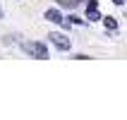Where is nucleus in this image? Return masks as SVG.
Masks as SVG:
<instances>
[{
	"mask_svg": "<svg viewBox=\"0 0 127 120\" xmlns=\"http://www.w3.org/2000/svg\"><path fill=\"white\" fill-rule=\"evenodd\" d=\"M58 5H60V7H65V10H74L79 2H77V0H58Z\"/></svg>",
	"mask_w": 127,
	"mask_h": 120,
	"instance_id": "5",
	"label": "nucleus"
},
{
	"mask_svg": "<svg viewBox=\"0 0 127 120\" xmlns=\"http://www.w3.org/2000/svg\"><path fill=\"white\" fill-rule=\"evenodd\" d=\"M98 7V0H86V10H96Z\"/></svg>",
	"mask_w": 127,
	"mask_h": 120,
	"instance_id": "8",
	"label": "nucleus"
},
{
	"mask_svg": "<svg viewBox=\"0 0 127 120\" xmlns=\"http://www.w3.org/2000/svg\"><path fill=\"white\" fill-rule=\"evenodd\" d=\"M48 39L53 41V46H55L58 50H70V48H72L70 36H67V34H63V31H53V34H50Z\"/></svg>",
	"mask_w": 127,
	"mask_h": 120,
	"instance_id": "3",
	"label": "nucleus"
},
{
	"mask_svg": "<svg viewBox=\"0 0 127 120\" xmlns=\"http://www.w3.org/2000/svg\"><path fill=\"white\" fill-rule=\"evenodd\" d=\"M72 58H74V60H91V58L84 55V53H77V55H72Z\"/></svg>",
	"mask_w": 127,
	"mask_h": 120,
	"instance_id": "9",
	"label": "nucleus"
},
{
	"mask_svg": "<svg viewBox=\"0 0 127 120\" xmlns=\"http://www.w3.org/2000/svg\"><path fill=\"white\" fill-rule=\"evenodd\" d=\"M65 19L70 22V24H86V22L82 19V17H77V14H70V17H65Z\"/></svg>",
	"mask_w": 127,
	"mask_h": 120,
	"instance_id": "7",
	"label": "nucleus"
},
{
	"mask_svg": "<svg viewBox=\"0 0 127 120\" xmlns=\"http://www.w3.org/2000/svg\"><path fill=\"white\" fill-rule=\"evenodd\" d=\"M2 17H5V12H2V7H0V19H2Z\"/></svg>",
	"mask_w": 127,
	"mask_h": 120,
	"instance_id": "10",
	"label": "nucleus"
},
{
	"mask_svg": "<svg viewBox=\"0 0 127 120\" xmlns=\"http://www.w3.org/2000/svg\"><path fill=\"white\" fill-rule=\"evenodd\" d=\"M86 19L89 22H98L101 19V14H98V7H96V10H86V14H84Z\"/></svg>",
	"mask_w": 127,
	"mask_h": 120,
	"instance_id": "6",
	"label": "nucleus"
},
{
	"mask_svg": "<svg viewBox=\"0 0 127 120\" xmlns=\"http://www.w3.org/2000/svg\"><path fill=\"white\" fill-rule=\"evenodd\" d=\"M19 48L24 50L29 58H34V60H46V58H48V48H46V43H41V41H22Z\"/></svg>",
	"mask_w": 127,
	"mask_h": 120,
	"instance_id": "1",
	"label": "nucleus"
},
{
	"mask_svg": "<svg viewBox=\"0 0 127 120\" xmlns=\"http://www.w3.org/2000/svg\"><path fill=\"white\" fill-rule=\"evenodd\" d=\"M101 22H103L110 31H113V29H118V19H115V17H101Z\"/></svg>",
	"mask_w": 127,
	"mask_h": 120,
	"instance_id": "4",
	"label": "nucleus"
},
{
	"mask_svg": "<svg viewBox=\"0 0 127 120\" xmlns=\"http://www.w3.org/2000/svg\"><path fill=\"white\" fill-rule=\"evenodd\" d=\"M43 17H46V19H48V22H53V24H60V27H63L65 31H67V29H70V22H65V17H63V12H60V10H58V7H48V10H46V12H43Z\"/></svg>",
	"mask_w": 127,
	"mask_h": 120,
	"instance_id": "2",
	"label": "nucleus"
},
{
	"mask_svg": "<svg viewBox=\"0 0 127 120\" xmlns=\"http://www.w3.org/2000/svg\"><path fill=\"white\" fill-rule=\"evenodd\" d=\"M77 2H82V0H77Z\"/></svg>",
	"mask_w": 127,
	"mask_h": 120,
	"instance_id": "11",
	"label": "nucleus"
}]
</instances>
